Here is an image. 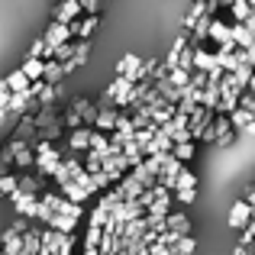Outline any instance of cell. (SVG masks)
<instances>
[{
  "mask_svg": "<svg viewBox=\"0 0 255 255\" xmlns=\"http://www.w3.org/2000/svg\"><path fill=\"white\" fill-rule=\"evenodd\" d=\"M194 249H197V239H194V236H184V239H181V243L171 249V255H194Z\"/></svg>",
  "mask_w": 255,
  "mask_h": 255,
  "instance_id": "obj_25",
  "label": "cell"
},
{
  "mask_svg": "<svg viewBox=\"0 0 255 255\" xmlns=\"http://www.w3.org/2000/svg\"><path fill=\"white\" fill-rule=\"evenodd\" d=\"M81 213H84V207H81V204H71V200H65V207H62V217L81 220Z\"/></svg>",
  "mask_w": 255,
  "mask_h": 255,
  "instance_id": "obj_27",
  "label": "cell"
},
{
  "mask_svg": "<svg viewBox=\"0 0 255 255\" xmlns=\"http://www.w3.org/2000/svg\"><path fill=\"white\" fill-rule=\"evenodd\" d=\"M213 3H217V6H230V10H233V3H236V0H213Z\"/></svg>",
  "mask_w": 255,
  "mask_h": 255,
  "instance_id": "obj_34",
  "label": "cell"
},
{
  "mask_svg": "<svg viewBox=\"0 0 255 255\" xmlns=\"http://www.w3.org/2000/svg\"><path fill=\"white\" fill-rule=\"evenodd\" d=\"M97 23H100V16H84V19H78V23H71V36H75L78 42H91Z\"/></svg>",
  "mask_w": 255,
  "mask_h": 255,
  "instance_id": "obj_14",
  "label": "cell"
},
{
  "mask_svg": "<svg viewBox=\"0 0 255 255\" xmlns=\"http://www.w3.org/2000/svg\"><path fill=\"white\" fill-rule=\"evenodd\" d=\"M174 191H197V174L184 165V171L178 174V181H174Z\"/></svg>",
  "mask_w": 255,
  "mask_h": 255,
  "instance_id": "obj_22",
  "label": "cell"
},
{
  "mask_svg": "<svg viewBox=\"0 0 255 255\" xmlns=\"http://www.w3.org/2000/svg\"><path fill=\"white\" fill-rule=\"evenodd\" d=\"M71 107H75V110L81 113L84 126H97V117H100V104H94L91 97H75V100H71Z\"/></svg>",
  "mask_w": 255,
  "mask_h": 255,
  "instance_id": "obj_10",
  "label": "cell"
},
{
  "mask_svg": "<svg viewBox=\"0 0 255 255\" xmlns=\"http://www.w3.org/2000/svg\"><path fill=\"white\" fill-rule=\"evenodd\" d=\"M243 107H246V110H252V113H255V94H243Z\"/></svg>",
  "mask_w": 255,
  "mask_h": 255,
  "instance_id": "obj_31",
  "label": "cell"
},
{
  "mask_svg": "<svg viewBox=\"0 0 255 255\" xmlns=\"http://www.w3.org/2000/svg\"><path fill=\"white\" fill-rule=\"evenodd\" d=\"M65 155L55 149V142H45V139H39L36 142V171L42 174V178H55V171L62 168Z\"/></svg>",
  "mask_w": 255,
  "mask_h": 255,
  "instance_id": "obj_1",
  "label": "cell"
},
{
  "mask_svg": "<svg viewBox=\"0 0 255 255\" xmlns=\"http://www.w3.org/2000/svg\"><path fill=\"white\" fill-rule=\"evenodd\" d=\"M13 207H16V217H26V220H39L42 213V197H32V194H13Z\"/></svg>",
  "mask_w": 255,
  "mask_h": 255,
  "instance_id": "obj_4",
  "label": "cell"
},
{
  "mask_svg": "<svg viewBox=\"0 0 255 255\" xmlns=\"http://www.w3.org/2000/svg\"><path fill=\"white\" fill-rule=\"evenodd\" d=\"M42 39H45V45H49V55H52L55 49H62V45L75 42V36H71V26L55 23V19H52V23L42 29ZM49 55H45V62H49Z\"/></svg>",
  "mask_w": 255,
  "mask_h": 255,
  "instance_id": "obj_2",
  "label": "cell"
},
{
  "mask_svg": "<svg viewBox=\"0 0 255 255\" xmlns=\"http://www.w3.org/2000/svg\"><path fill=\"white\" fill-rule=\"evenodd\" d=\"M142 68H145V58H142V55H132V52H126V55L117 62V78H129V81L139 84V78H142Z\"/></svg>",
  "mask_w": 255,
  "mask_h": 255,
  "instance_id": "obj_5",
  "label": "cell"
},
{
  "mask_svg": "<svg viewBox=\"0 0 255 255\" xmlns=\"http://www.w3.org/2000/svg\"><path fill=\"white\" fill-rule=\"evenodd\" d=\"M65 239H68V233H58L52 226H45L42 230V255H62Z\"/></svg>",
  "mask_w": 255,
  "mask_h": 255,
  "instance_id": "obj_8",
  "label": "cell"
},
{
  "mask_svg": "<svg viewBox=\"0 0 255 255\" xmlns=\"http://www.w3.org/2000/svg\"><path fill=\"white\" fill-rule=\"evenodd\" d=\"M65 75H68V71H65L62 62H49L45 65V84H62Z\"/></svg>",
  "mask_w": 255,
  "mask_h": 255,
  "instance_id": "obj_24",
  "label": "cell"
},
{
  "mask_svg": "<svg viewBox=\"0 0 255 255\" xmlns=\"http://www.w3.org/2000/svg\"><path fill=\"white\" fill-rule=\"evenodd\" d=\"M174 200H178V204H194V200H197V191H174Z\"/></svg>",
  "mask_w": 255,
  "mask_h": 255,
  "instance_id": "obj_30",
  "label": "cell"
},
{
  "mask_svg": "<svg viewBox=\"0 0 255 255\" xmlns=\"http://www.w3.org/2000/svg\"><path fill=\"white\" fill-rule=\"evenodd\" d=\"M252 16H255V6L249 0H236L233 3V23H249Z\"/></svg>",
  "mask_w": 255,
  "mask_h": 255,
  "instance_id": "obj_20",
  "label": "cell"
},
{
  "mask_svg": "<svg viewBox=\"0 0 255 255\" xmlns=\"http://www.w3.org/2000/svg\"><path fill=\"white\" fill-rule=\"evenodd\" d=\"M233 36H236L239 49H255V32L246 23H233Z\"/></svg>",
  "mask_w": 255,
  "mask_h": 255,
  "instance_id": "obj_19",
  "label": "cell"
},
{
  "mask_svg": "<svg viewBox=\"0 0 255 255\" xmlns=\"http://www.w3.org/2000/svg\"><path fill=\"white\" fill-rule=\"evenodd\" d=\"M58 191L65 194V200H71V204H81V207H84V200L94 197V194H97V187H94L91 174H87V178H81V181H71V184L58 187Z\"/></svg>",
  "mask_w": 255,
  "mask_h": 255,
  "instance_id": "obj_3",
  "label": "cell"
},
{
  "mask_svg": "<svg viewBox=\"0 0 255 255\" xmlns=\"http://www.w3.org/2000/svg\"><path fill=\"white\" fill-rule=\"evenodd\" d=\"M117 194H120L123 200H139V197L145 194V187L139 184V181L132 178V174H126V178H123V181L117 184Z\"/></svg>",
  "mask_w": 255,
  "mask_h": 255,
  "instance_id": "obj_15",
  "label": "cell"
},
{
  "mask_svg": "<svg viewBox=\"0 0 255 255\" xmlns=\"http://www.w3.org/2000/svg\"><path fill=\"white\" fill-rule=\"evenodd\" d=\"M213 136H217V145H220V149L233 145V139H236L233 120H230V117H217V123H213Z\"/></svg>",
  "mask_w": 255,
  "mask_h": 255,
  "instance_id": "obj_11",
  "label": "cell"
},
{
  "mask_svg": "<svg viewBox=\"0 0 255 255\" xmlns=\"http://www.w3.org/2000/svg\"><path fill=\"white\" fill-rule=\"evenodd\" d=\"M3 84L10 87L13 94H29V91H32V81H29V78H26V75H23V71H19V68H16V71H10Z\"/></svg>",
  "mask_w": 255,
  "mask_h": 255,
  "instance_id": "obj_17",
  "label": "cell"
},
{
  "mask_svg": "<svg viewBox=\"0 0 255 255\" xmlns=\"http://www.w3.org/2000/svg\"><path fill=\"white\" fill-rule=\"evenodd\" d=\"M243 200H249V204H252V207H255V184H252V187H249V191H246V197H243Z\"/></svg>",
  "mask_w": 255,
  "mask_h": 255,
  "instance_id": "obj_33",
  "label": "cell"
},
{
  "mask_svg": "<svg viewBox=\"0 0 255 255\" xmlns=\"http://www.w3.org/2000/svg\"><path fill=\"white\" fill-rule=\"evenodd\" d=\"M84 13L87 16H100V10H104V0H81Z\"/></svg>",
  "mask_w": 255,
  "mask_h": 255,
  "instance_id": "obj_28",
  "label": "cell"
},
{
  "mask_svg": "<svg viewBox=\"0 0 255 255\" xmlns=\"http://www.w3.org/2000/svg\"><path fill=\"white\" fill-rule=\"evenodd\" d=\"M178 162H191L194 158V142H184V145H174V152H171Z\"/></svg>",
  "mask_w": 255,
  "mask_h": 255,
  "instance_id": "obj_26",
  "label": "cell"
},
{
  "mask_svg": "<svg viewBox=\"0 0 255 255\" xmlns=\"http://www.w3.org/2000/svg\"><path fill=\"white\" fill-rule=\"evenodd\" d=\"M81 13H84V6H81V0H58V6H55V23H65V26H71V23H78L81 19Z\"/></svg>",
  "mask_w": 255,
  "mask_h": 255,
  "instance_id": "obj_7",
  "label": "cell"
},
{
  "mask_svg": "<svg viewBox=\"0 0 255 255\" xmlns=\"http://www.w3.org/2000/svg\"><path fill=\"white\" fill-rule=\"evenodd\" d=\"M91 142H94V126H81V129H75V132H68V145H71V152H91Z\"/></svg>",
  "mask_w": 255,
  "mask_h": 255,
  "instance_id": "obj_9",
  "label": "cell"
},
{
  "mask_svg": "<svg viewBox=\"0 0 255 255\" xmlns=\"http://www.w3.org/2000/svg\"><path fill=\"white\" fill-rule=\"evenodd\" d=\"M45 65H49L45 58H26V62L19 65V71H23L32 84H36V81H45Z\"/></svg>",
  "mask_w": 255,
  "mask_h": 255,
  "instance_id": "obj_16",
  "label": "cell"
},
{
  "mask_svg": "<svg viewBox=\"0 0 255 255\" xmlns=\"http://www.w3.org/2000/svg\"><path fill=\"white\" fill-rule=\"evenodd\" d=\"M252 220H255V213H252L249 200H233V207H230V226H233V230L246 233L252 226Z\"/></svg>",
  "mask_w": 255,
  "mask_h": 255,
  "instance_id": "obj_6",
  "label": "cell"
},
{
  "mask_svg": "<svg viewBox=\"0 0 255 255\" xmlns=\"http://www.w3.org/2000/svg\"><path fill=\"white\" fill-rule=\"evenodd\" d=\"M217 68H220L217 55H210V52H207L204 45H194V71H204V75H213Z\"/></svg>",
  "mask_w": 255,
  "mask_h": 255,
  "instance_id": "obj_12",
  "label": "cell"
},
{
  "mask_svg": "<svg viewBox=\"0 0 255 255\" xmlns=\"http://www.w3.org/2000/svg\"><path fill=\"white\" fill-rule=\"evenodd\" d=\"M210 39L220 45V49H223V45H236V36H233V23H226V19H213Z\"/></svg>",
  "mask_w": 255,
  "mask_h": 255,
  "instance_id": "obj_13",
  "label": "cell"
},
{
  "mask_svg": "<svg viewBox=\"0 0 255 255\" xmlns=\"http://www.w3.org/2000/svg\"><path fill=\"white\" fill-rule=\"evenodd\" d=\"M94 187H97V191H107V187H110L113 184V178H110V174H107V171H100V174H94Z\"/></svg>",
  "mask_w": 255,
  "mask_h": 255,
  "instance_id": "obj_29",
  "label": "cell"
},
{
  "mask_svg": "<svg viewBox=\"0 0 255 255\" xmlns=\"http://www.w3.org/2000/svg\"><path fill=\"white\" fill-rule=\"evenodd\" d=\"M0 194H6V197L19 194V174H13V171H3V174H0Z\"/></svg>",
  "mask_w": 255,
  "mask_h": 255,
  "instance_id": "obj_21",
  "label": "cell"
},
{
  "mask_svg": "<svg viewBox=\"0 0 255 255\" xmlns=\"http://www.w3.org/2000/svg\"><path fill=\"white\" fill-rule=\"evenodd\" d=\"M213 19L217 16H200L197 19V26H194V39H197V42H207V39H210V29H213Z\"/></svg>",
  "mask_w": 255,
  "mask_h": 255,
  "instance_id": "obj_23",
  "label": "cell"
},
{
  "mask_svg": "<svg viewBox=\"0 0 255 255\" xmlns=\"http://www.w3.org/2000/svg\"><path fill=\"white\" fill-rule=\"evenodd\" d=\"M152 255H171V249L162 246V243H155V246H152Z\"/></svg>",
  "mask_w": 255,
  "mask_h": 255,
  "instance_id": "obj_32",
  "label": "cell"
},
{
  "mask_svg": "<svg viewBox=\"0 0 255 255\" xmlns=\"http://www.w3.org/2000/svg\"><path fill=\"white\" fill-rule=\"evenodd\" d=\"M168 230H171V233H178V236H191V220H187V213H184V210H171V217H168Z\"/></svg>",
  "mask_w": 255,
  "mask_h": 255,
  "instance_id": "obj_18",
  "label": "cell"
}]
</instances>
